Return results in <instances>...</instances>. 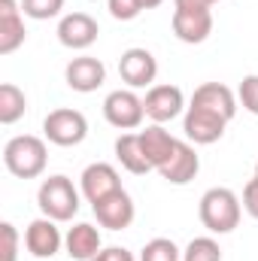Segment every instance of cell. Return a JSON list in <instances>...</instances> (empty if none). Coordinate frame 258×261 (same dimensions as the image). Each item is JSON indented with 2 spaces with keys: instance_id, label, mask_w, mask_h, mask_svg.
<instances>
[{
  "instance_id": "6da1fadb",
  "label": "cell",
  "mask_w": 258,
  "mask_h": 261,
  "mask_svg": "<svg viewBox=\"0 0 258 261\" xmlns=\"http://www.w3.org/2000/svg\"><path fill=\"white\" fill-rule=\"evenodd\" d=\"M3 164L18 179H37V176H43V170L49 164L46 140L34 137V134H18V137L6 140V146H3Z\"/></svg>"
},
{
  "instance_id": "7a4b0ae2",
  "label": "cell",
  "mask_w": 258,
  "mask_h": 261,
  "mask_svg": "<svg viewBox=\"0 0 258 261\" xmlns=\"http://www.w3.org/2000/svg\"><path fill=\"white\" fill-rule=\"evenodd\" d=\"M240 213H243L240 197L234 195L231 189H225V186L207 189V192L200 195V203H197L200 225H203L210 234H231V231L240 225Z\"/></svg>"
},
{
  "instance_id": "3957f363",
  "label": "cell",
  "mask_w": 258,
  "mask_h": 261,
  "mask_svg": "<svg viewBox=\"0 0 258 261\" xmlns=\"http://www.w3.org/2000/svg\"><path fill=\"white\" fill-rule=\"evenodd\" d=\"M79 200H82V192L73 186V179L64 176V173H55V176L43 179L40 189H37L40 213L55 219V222H70L79 213Z\"/></svg>"
},
{
  "instance_id": "277c9868",
  "label": "cell",
  "mask_w": 258,
  "mask_h": 261,
  "mask_svg": "<svg viewBox=\"0 0 258 261\" xmlns=\"http://www.w3.org/2000/svg\"><path fill=\"white\" fill-rule=\"evenodd\" d=\"M173 34L179 43L200 46L213 34V6L194 0H173Z\"/></svg>"
},
{
  "instance_id": "5b68a950",
  "label": "cell",
  "mask_w": 258,
  "mask_h": 261,
  "mask_svg": "<svg viewBox=\"0 0 258 261\" xmlns=\"http://www.w3.org/2000/svg\"><path fill=\"white\" fill-rule=\"evenodd\" d=\"M43 134L52 146H79L85 137H88V119L79 113V110H70V107H58L52 110L46 119H43Z\"/></svg>"
},
{
  "instance_id": "8992f818",
  "label": "cell",
  "mask_w": 258,
  "mask_h": 261,
  "mask_svg": "<svg viewBox=\"0 0 258 261\" xmlns=\"http://www.w3.org/2000/svg\"><path fill=\"white\" fill-rule=\"evenodd\" d=\"M104 119L119 130H137L146 119V107H143V97H137L134 88H116L107 94L104 100Z\"/></svg>"
},
{
  "instance_id": "52a82bcc",
  "label": "cell",
  "mask_w": 258,
  "mask_h": 261,
  "mask_svg": "<svg viewBox=\"0 0 258 261\" xmlns=\"http://www.w3.org/2000/svg\"><path fill=\"white\" fill-rule=\"evenodd\" d=\"M143 107H146V119H152V125H167L173 122L176 116H183L186 110V94L179 85H170V82H161V85H152L143 97Z\"/></svg>"
},
{
  "instance_id": "ba28073f",
  "label": "cell",
  "mask_w": 258,
  "mask_h": 261,
  "mask_svg": "<svg viewBox=\"0 0 258 261\" xmlns=\"http://www.w3.org/2000/svg\"><path fill=\"white\" fill-rule=\"evenodd\" d=\"M61 246H64V234H61V228H58L55 219L40 216V219H34V222L24 228V249H28L37 261L55 258V255L61 252Z\"/></svg>"
},
{
  "instance_id": "9c48e42d",
  "label": "cell",
  "mask_w": 258,
  "mask_h": 261,
  "mask_svg": "<svg viewBox=\"0 0 258 261\" xmlns=\"http://www.w3.org/2000/svg\"><path fill=\"white\" fill-rule=\"evenodd\" d=\"M119 76L128 88H152L158 76V58L143 46H131L119 58Z\"/></svg>"
},
{
  "instance_id": "30bf717a",
  "label": "cell",
  "mask_w": 258,
  "mask_h": 261,
  "mask_svg": "<svg viewBox=\"0 0 258 261\" xmlns=\"http://www.w3.org/2000/svg\"><path fill=\"white\" fill-rule=\"evenodd\" d=\"M97 37H100V24L88 12H67L58 21V43L64 49L85 52V49H91L97 43Z\"/></svg>"
},
{
  "instance_id": "8fae6325",
  "label": "cell",
  "mask_w": 258,
  "mask_h": 261,
  "mask_svg": "<svg viewBox=\"0 0 258 261\" xmlns=\"http://www.w3.org/2000/svg\"><path fill=\"white\" fill-rule=\"evenodd\" d=\"M228 122L210 110H200V107H186V116H183V130H186V140L194 146H213L225 137Z\"/></svg>"
},
{
  "instance_id": "7c38bea8",
  "label": "cell",
  "mask_w": 258,
  "mask_h": 261,
  "mask_svg": "<svg viewBox=\"0 0 258 261\" xmlns=\"http://www.w3.org/2000/svg\"><path fill=\"white\" fill-rule=\"evenodd\" d=\"M119 189H122L119 170H116L113 164H107V161L88 164V167L82 170V176H79V192H82V197H85L91 206H94L97 200H104L107 195L119 192Z\"/></svg>"
},
{
  "instance_id": "4fadbf2b",
  "label": "cell",
  "mask_w": 258,
  "mask_h": 261,
  "mask_svg": "<svg viewBox=\"0 0 258 261\" xmlns=\"http://www.w3.org/2000/svg\"><path fill=\"white\" fill-rule=\"evenodd\" d=\"M91 210L97 216V225L107 228V231H125V228H131V222L137 216V206H134V200H131V195L125 189L107 195L104 200H97Z\"/></svg>"
},
{
  "instance_id": "5bb4252c",
  "label": "cell",
  "mask_w": 258,
  "mask_h": 261,
  "mask_svg": "<svg viewBox=\"0 0 258 261\" xmlns=\"http://www.w3.org/2000/svg\"><path fill=\"white\" fill-rule=\"evenodd\" d=\"M197 170H200V158H197L194 146L186 143V140H176L170 158L158 167L161 179H167L170 186H189L194 176H197Z\"/></svg>"
},
{
  "instance_id": "9a60e30c",
  "label": "cell",
  "mask_w": 258,
  "mask_h": 261,
  "mask_svg": "<svg viewBox=\"0 0 258 261\" xmlns=\"http://www.w3.org/2000/svg\"><path fill=\"white\" fill-rule=\"evenodd\" d=\"M64 79L73 91L91 94V91H97L107 82V67H104L100 58H94V55H79V58H73L64 67Z\"/></svg>"
},
{
  "instance_id": "2e32d148",
  "label": "cell",
  "mask_w": 258,
  "mask_h": 261,
  "mask_svg": "<svg viewBox=\"0 0 258 261\" xmlns=\"http://www.w3.org/2000/svg\"><path fill=\"white\" fill-rule=\"evenodd\" d=\"M189 107H200V110H210L216 116H222L225 122H231L237 116V94L222 85V82H203L197 85L192 94V103Z\"/></svg>"
},
{
  "instance_id": "e0dca14e",
  "label": "cell",
  "mask_w": 258,
  "mask_h": 261,
  "mask_svg": "<svg viewBox=\"0 0 258 261\" xmlns=\"http://www.w3.org/2000/svg\"><path fill=\"white\" fill-rule=\"evenodd\" d=\"M28 40L24 12L18 0H0V55H12Z\"/></svg>"
},
{
  "instance_id": "ac0fdd59",
  "label": "cell",
  "mask_w": 258,
  "mask_h": 261,
  "mask_svg": "<svg viewBox=\"0 0 258 261\" xmlns=\"http://www.w3.org/2000/svg\"><path fill=\"white\" fill-rule=\"evenodd\" d=\"M64 249L73 261H91L100 249H104L100 231H97L91 222H76V225L64 234Z\"/></svg>"
},
{
  "instance_id": "d6986e66",
  "label": "cell",
  "mask_w": 258,
  "mask_h": 261,
  "mask_svg": "<svg viewBox=\"0 0 258 261\" xmlns=\"http://www.w3.org/2000/svg\"><path fill=\"white\" fill-rule=\"evenodd\" d=\"M137 134H140V143H143L146 158H149L152 167L158 170V167L170 158V152H173V146H176V137L164 128V125H149V128L137 130Z\"/></svg>"
},
{
  "instance_id": "ffe728a7",
  "label": "cell",
  "mask_w": 258,
  "mask_h": 261,
  "mask_svg": "<svg viewBox=\"0 0 258 261\" xmlns=\"http://www.w3.org/2000/svg\"><path fill=\"white\" fill-rule=\"evenodd\" d=\"M116 158H119V164L134 173V176H143V173H149V170H155L152 167V161L146 158V152H143V143H140V134H122L119 140H116Z\"/></svg>"
},
{
  "instance_id": "44dd1931",
  "label": "cell",
  "mask_w": 258,
  "mask_h": 261,
  "mask_svg": "<svg viewBox=\"0 0 258 261\" xmlns=\"http://www.w3.org/2000/svg\"><path fill=\"white\" fill-rule=\"evenodd\" d=\"M28 113V97L15 82L0 85V125H15Z\"/></svg>"
},
{
  "instance_id": "7402d4cb",
  "label": "cell",
  "mask_w": 258,
  "mask_h": 261,
  "mask_svg": "<svg viewBox=\"0 0 258 261\" xmlns=\"http://www.w3.org/2000/svg\"><path fill=\"white\" fill-rule=\"evenodd\" d=\"M140 261H183V249L170 237H155L140 249Z\"/></svg>"
},
{
  "instance_id": "603a6c76",
  "label": "cell",
  "mask_w": 258,
  "mask_h": 261,
  "mask_svg": "<svg viewBox=\"0 0 258 261\" xmlns=\"http://www.w3.org/2000/svg\"><path fill=\"white\" fill-rule=\"evenodd\" d=\"M183 261H222V246L213 237H194L183 249Z\"/></svg>"
},
{
  "instance_id": "cb8c5ba5",
  "label": "cell",
  "mask_w": 258,
  "mask_h": 261,
  "mask_svg": "<svg viewBox=\"0 0 258 261\" xmlns=\"http://www.w3.org/2000/svg\"><path fill=\"white\" fill-rule=\"evenodd\" d=\"M21 3V12L34 21H49L55 15H61L64 9V0H18Z\"/></svg>"
},
{
  "instance_id": "d4e9b609",
  "label": "cell",
  "mask_w": 258,
  "mask_h": 261,
  "mask_svg": "<svg viewBox=\"0 0 258 261\" xmlns=\"http://www.w3.org/2000/svg\"><path fill=\"white\" fill-rule=\"evenodd\" d=\"M237 100L243 103L246 113L258 116V73L243 76V82H240V88H237Z\"/></svg>"
},
{
  "instance_id": "484cf974",
  "label": "cell",
  "mask_w": 258,
  "mask_h": 261,
  "mask_svg": "<svg viewBox=\"0 0 258 261\" xmlns=\"http://www.w3.org/2000/svg\"><path fill=\"white\" fill-rule=\"evenodd\" d=\"M107 9L116 21H134L143 12V3L140 0H107Z\"/></svg>"
},
{
  "instance_id": "4316f807",
  "label": "cell",
  "mask_w": 258,
  "mask_h": 261,
  "mask_svg": "<svg viewBox=\"0 0 258 261\" xmlns=\"http://www.w3.org/2000/svg\"><path fill=\"white\" fill-rule=\"evenodd\" d=\"M0 234H3V261H18V231H15V225L3 222Z\"/></svg>"
},
{
  "instance_id": "83f0119b",
  "label": "cell",
  "mask_w": 258,
  "mask_h": 261,
  "mask_svg": "<svg viewBox=\"0 0 258 261\" xmlns=\"http://www.w3.org/2000/svg\"><path fill=\"white\" fill-rule=\"evenodd\" d=\"M91 261H137V258H134V252L125 249V246H104Z\"/></svg>"
},
{
  "instance_id": "f1b7e54d",
  "label": "cell",
  "mask_w": 258,
  "mask_h": 261,
  "mask_svg": "<svg viewBox=\"0 0 258 261\" xmlns=\"http://www.w3.org/2000/svg\"><path fill=\"white\" fill-rule=\"evenodd\" d=\"M243 210L258 219V176H252L249 182H246V189H243Z\"/></svg>"
},
{
  "instance_id": "f546056e",
  "label": "cell",
  "mask_w": 258,
  "mask_h": 261,
  "mask_svg": "<svg viewBox=\"0 0 258 261\" xmlns=\"http://www.w3.org/2000/svg\"><path fill=\"white\" fill-rule=\"evenodd\" d=\"M140 3H143V9H155V6H161L164 0H140Z\"/></svg>"
},
{
  "instance_id": "4dcf8cb0",
  "label": "cell",
  "mask_w": 258,
  "mask_h": 261,
  "mask_svg": "<svg viewBox=\"0 0 258 261\" xmlns=\"http://www.w3.org/2000/svg\"><path fill=\"white\" fill-rule=\"evenodd\" d=\"M194 3H203V6H213V3H219V0H194Z\"/></svg>"
},
{
  "instance_id": "1f68e13d",
  "label": "cell",
  "mask_w": 258,
  "mask_h": 261,
  "mask_svg": "<svg viewBox=\"0 0 258 261\" xmlns=\"http://www.w3.org/2000/svg\"><path fill=\"white\" fill-rule=\"evenodd\" d=\"M255 176H258V161H255Z\"/></svg>"
}]
</instances>
